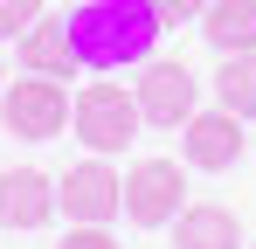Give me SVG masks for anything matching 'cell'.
<instances>
[{
	"label": "cell",
	"instance_id": "cell-1",
	"mask_svg": "<svg viewBox=\"0 0 256 249\" xmlns=\"http://www.w3.org/2000/svg\"><path fill=\"white\" fill-rule=\"evenodd\" d=\"M70 28V48L84 70H125V62H146L152 42H160V7L152 0H76L62 14Z\"/></svg>",
	"mask_w": 256,
	"mask_h": 249
},
{
	"label": "cell",
	"instance_id": "cell-2",
	"mask_svg": "<svg viewBox=\"0 0 256 249\" xmlns=\"http://www.w3.org/2000/svg\"><path fill=\"white\" fill-rule=\"evenodd\" d=\"M138 124H146V111H138V97H132L125 83H111V76H97L84 83L76 97H70V132L84 138L90 152H125L132 138H138Z\"/></svg>",
	"mask_w": 256,
	"mask_h": 249
},
{
	"label": "cell",
	"instance_id": "cell-3",
	"mask_svg": "<svg viewBox=\"0 0 256 249\" xmlns=\"http://www.w3.org/2000/svg\"><path fill=\"white\" fill-rule=\"evenodd\" d=\"M0 118H7L14 138L42 146V138H56V132H70V90H62L56 76H21V83H7Z\"/></svg>",
	"mask_w": 256,
	"mask_h": 249
},
{
	"label": "cell",
	"instance_id": "cell-4",
	"mask_svg": "<svg viewBox=\"0 0 256 249\" xmlns=\"http://www.w3.org/2000/svg\"><path fill=\"white\" fill-rule=\"evenodd\" d=\"M56 208L70 214V222H111V214H125V173H111L104 152H90L84 166H70L62 180H56Z\"/></svg>",
	"mask_w": 256,
	"mask_h": 249
},
{
	"label": "cell",
	"instance_id": "cell-5",
	"mask_svg": "<svg viewBox=\"0 0 256 249\" xmlns=\"http://www.w3.org/2000/svg\"><path fill=\"white\" fill-rule=\"evenodd\" d=\"M187 208V180H180V166L173 160H138L125 173V222L138 228H160Z\"/></svg>",
	"mask_w": 256,
	"mask_h": 249
},
{
	"label": "cell",
	"instance_id": "cell-6",
	"mask_svg": "<svg viewBox=\"0 0 256 249\" xmlns=\"http://www.w3.org/2000/svg\"><path fill=\"white\" fill-rule=\"evenodd\" d=\"M56 222V173L42 166H7L0 173V228H48Z\"/></svg>",
	"mask_w": 256,
	"mask_h": 249
},
{
	"label": "cell",
	"instance_id": "cell-7",
	"mask_svg": "<svg viewBox=\"0 0 256 249\" xmlns=\"http://www.w3.org/2000/svg\"><path fill=\"white\" fill-rule=\"evenodd\" d=\"M132 97H138L146 124H187L194 118V70L187 62H152V70H138Z\"/></svg>",
	"mask_w": 256,
	"mask_h": 249
},
{
	"label": "cell",
	"instance_id": "cell-8",
	"mask_svg": "<svg viewBox=\"0 0 256 249\" xmlns=\"http://www.w3.org/2000/svg\"><path fill=\"white\" fill-rule=\"evenodd\" d=\"M187 132V166H201V173H222V166L242 160V118L236 111H194V118L180 124Z\"/></svg>",
	"mask_w": 256,
	"mask_h": 249
},
{
	"label": "cell",
	"instance_id": "cell-9",
	"mask_svg": "<svg viewBox=\"0 0 256 249\" xmlns=\"http://www.w3.org/2000/svg\"><path fill=\"white\" fill-rule=\"evenodd\" d=\"M14 48H21V70L28 76H56V83H70L84 62H76V48H70V28L56 21V14H42L28 35H14Z\"/></svg>",
	"mask_w": 256,
	"mask_h": 249
},
{
	"label": "cell",
	"instance_id": "cell-10",
	"mask_svg": "<svg viewBox=\"0 0 256 249\" xmlns=\"http://www.w3.org/2000/svg\"><path fill=\"white\" fill-rule=\"evenodd\" d=\"M173 242L180 249H242V228L222 201H187L173 214Z\"/></svg>",
	"mask_w": 256,
	"mask_h": 249
},
{
	"label": "cell",
	"instance_id": "cell-11",
	"mask_svg": "<svg viewBox=\"0 0 256 249\" xmlns=\"http://www.w3.org/2000/svg\"><path fill=\"white\" fill-rule=\"evenodd\" d=\"M201 35H208L214 56H250L256 48V0H208Z\"/></svg>",
	"mask_w": 256,
	"mask_h": 249
},
{
	"label": "cell",
	"instance_id": "cell-12",
	"mask_svg": "<svg viewBox=\"0 0 256 249\" xmlns=\"http://www.w3.org/2000/svg\"><path fill=\"white\" fill-rule=\"evenodd\" d=\"M214 104L236 111V118H256V48L222 62V76H214Z\"/></svg>",
	"mask_w": 256,
	"mask_h": 249
},
{
	"label": "cell",
	"instance_id": "cell-13",
	"mask_svg": "<svg viewBox=\"0 0 256 249\" xmlns=\"http://www.w3.org/2000/svg\"><path fill=\"white\" fill-rule=\"evenodd\" d=\"M35 21H42V0H0V42L28 35Z\"/></svg>",
	"mask_w": 256,
	"mask_h": 249
},
{
	"label": "cell",
	"instance_id": "cell-14",
	"mask_svg": "<svg viewBox=\"0 0 256 249\" xmlns=\"http://www.w3.org/2000/svg\"><path fill=\"white\" fill-rule=\"evenodd\" d=\"M56 249H118V236H104L97 222H76V228H70V236H62Z\"/></svg>",
	"mask_w": 256,
	"mask_h": 249
},
{
	"label": "cell",
	"instance_id": "cell-15",
	"mask_svg": "<svg viewBox=\"0 0 256 249\" xmlns=\"http://www.w3.org/2000/svg\"><path fill=\"white\" fill-rule=\"evenodd\" d=\"M152 7H160V21H166V28H180V21H201V14H208V0H152Z\"/></svg>",
	"mask_w": 256,
	"mask_h": 249
}]
</instances>
